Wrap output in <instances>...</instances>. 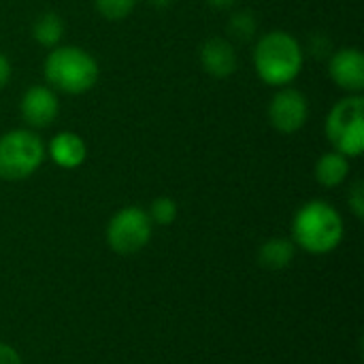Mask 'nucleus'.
<instances>
[{
	"mask_svg": "<svg viewBox=\"0 0 364 364\" xmlns=\"http://www.w3.org/2000/svg\"><path fill=\"white\" fill-rule=\"evenodd\" d=\"M254 70L264 85L286 87L296 81L305 66V49L286 30H271L256 41L252 53Z\"/></svg>",
	"mask_w": 364,
	"mask_h": 364,
	"instance_id": "f257e3e1",
	"label": "nucleus"
},
{
	"mask_svg": "<svg viewBox=\"0 0 364 364\" xmlns=\"http://www.w3.org/2000/svg\"><path fill=\"white\" fill-rule=\"evenodd\" d=\"M343 235V218L326 200H309L292 218L290 239L307 254L324 256L335 252L341 245Z\"/></svg>",
	"mask_w": 364,
	"mask_h": 364,
	"instance_id": "f03ea898",
	"label": "nucleus"
},
{
	"mask_svg": "<svg viewBox=\"0 0 364 364\" xmlns=\"http://www.w3.org/2000/svg\"><path fill=\"white\" fill-rule=\"evenodd\" d=\"M43 75L51 90L68 96H81L98 83L100 66L87 49L77 45H58L49 49Z\"/></svg>",
	"mask_w": 364,
	"mask_h": 364,
	"instance_id": "7ed1b4c3",
	"label": "nucleus"
},
{
	"mask_svg": "<svg viewBox=\"0 0 364 364\" xmlns=\"http://www.w3.org/2000/svg\"><path fill=\"white\" fill-rule=\"evenodd\" d=\"M47 158L43 139L32 128H13L0 136V179L23 181Z\"/></svg>",
	"mask_w": 364,
	"mask_h": 364,
	"instance_id": "20e7f679",
	"label": "nucleus"
},
{
	"mask_svg": "<svg viewBox=\"0 0 364 364\" xmlns=\"http://www.w3.org/2000/svg\"><path fill=\"white\" fill-rule=\"evenodd\" d=\"M324 134L331 147L346 158H358L364 151V98L363 94H348L337 100L326 115Z\"/></svg>",
	"mask_w": 364,
	"mask_h": 364,
	"instance_id": "39448f33",
	"label": "nucleus"
},
{
	"mask_svg": "<svg viewBox=\"0 0 364 364\" xmlns=\"http://www.w3.org/2000/svg\"><path fill=\"white\" fill-rule=\"evenodd\" d=\"M154 235V222L147 215V209L128 205L113 213L107 224L105 239L107 245L119 256H132L147 247Z\"/></svg>",
	"mask_w": 364,
	"mask_h": 364,
	"instance_id": "423d86ee",
	"label": "nucleus"
},
{
	"mask_svg": "<svg viewBox=\"0 0 364 364\" xmlns=\"http://www.w3.org/2000/svg\"><path fill=\"white\" fill-rule=\"evenodd\" d=\"M269 124L282 134H296L309 119V98L292 87H277L269 102Z\"/></svg>",
	"mask_w": 364,
	"mask_h": 364,
	"instance_id": "0eeeda50",
	"label": "nucleus"
},
{
	"mask_svg": "<svg viewBox=\"0 0 364 364\" xmlns=\"http://www.w3.org/2000/svg\"><path fill=\"white\" fill-rule=\"evenodd\" d=\"M19 113L32 130L51 126L60 115L58 92L49 85H30L19 100Z\"/></svg>",
	"mask_w": 364,
	"mask_h": 364,
	"instance_id": "6e6552de",
	"label": "nucleus"
},
{
	"mask_svg": "<svg viewBox=\"0 0 364 364\" xmlns=\"http://www.w3.org/2000/svg\"><path fill=\"white\" fill-rule=\"evenodd\" d=\"M328 77L348 94H363L364 55L358 47L335 49L328 58Z\"/></svg>",
	"mask_w": 364,
	"mask_h": 364,
	"instance_id": "1a4fd4ad",
	"label": "nucleus"
},
{
	"mask_svg": "<svg viewBox=\"0 0 364 364\" xmlns=\"http://www.w3.org/2000/svg\"><path fill=\"white\" fill-rule=\"evenodd\" d=\"M200 66L207 75L215 79H228L239 68V55L235 49V43H230L226 36H211L200 45L198 51Z\"/></svg>",
	"mask_w": 364,
	"mask_h": 364,
	"instance_id": "9d476101",
	"label": "nucleus"
},
{
	"mask_svg": "<svg viewBox=\"0 0 364 364\" xmlns=\"http://www.w3.org/2000/svg\"><path fill=\"white\" fill-rule=\"evenodd\" d=\"M45 149H47L49 160L64 171H75V168L83 166L87 160V145L81 139V134H77L73 130L58 132L49 141V145H45Z\"/></svg>",
	"mask_w": 364,
	"mask_h": 364,
	"instance_id": "9b49d317",
	"label": "nucleus"
},
{
	"mask_svg": "<svg viewBox=\"0 0 364 364\" xmlns=\"http://www.w3.org/2000/svg\"><path fill=\"white\" fill-rule=\"evenodd\" d=\"M350 171H352V164H350V158H346L343 154L331 149L326 154H322L316 162V168H314V175H316V181L322 186V188H339L348 181L350 177Z\"/></svg>",
	"mask_w": 364,
	"mask_h": 364,
	"instance_id": "f8f14e48",
	"label": "nucleus"
},
{
	"mask_svg": "<svg viewBox=\"0 0 364 364\" xmlns=\"http://www.w3.org/2000/svg\"><path fill=\"white\" fill-rule=\"evenodd\" d=\"M296 245L290 237H273L258 250V264L267 271H284L296 256Z\"/></svg>",
	"mask_w": 364,
	"mask_h": 364,
	"instance_id": "ddd939ff",
	"label": "nucleus"
},
{
	"mask_svg": "<svg viewBox=\"0 0 364 364\" xmlns=\"http://www.w3.org/2000/svg\"><path fill=\"white\" fill-rule=\"evenodd\" d=\"M64 32H66L64 19L53 11L41 13L32 23V38L41 47H47V49L58 47L62 43V38H64Z\"/></svg>",
	"mask_w": 364,
	"mask_h": 364,
	"instance_id": "4468645a",
	"label": "nucleus"
},
{
	"mask_svg": "<svg viewBox=\"0 0 364 364\" xmlns=\"http://www.w3.org/2000/svg\"><path fill=\"white\" fill-rule=\"evenodd\" d=\"M226 38L230 43H250L258 34V17L250 9L232 11L226 21Z\"/></svg>",
	"mask_w": 364,
	"mask_h": 364,
	"instance_id": "2eb2a0df",
	"label": "nucleus"
},
{
	"mask_svg": "<svg viewBox=\"0 0 364 364\" xmlns=\"http://www.w3.org/2000/svg\"><path fill=\"white\" fill-rule=\"evenodd\" d=\"M147 215L154 222V226H171L179 215L177 200L171 198V196H158V198L151 200V205L147 209Z\"/></svg>",
	"mask_w": 364,
	"mask_h": 364,
	"instance_id": "dca6fc26",
	"label": "nucleus"
},
{
	"mask_svg": "<svg viewBox=\"0 0 364 364\" xmlns=\"http://www.w3.org/2000/svg\"><path fill=\"white\" fill-rule=\"evenodd\" d=\"M136 4H139V0H94L96 11L109 21L126 19L136 9Z\"/></svg>",
	"mask_w": 364,
	"mask_h": 364,
	"instance_id": "f3484780",
	"label": "nucleus"
},
{
	"mask_svg": "<svg viewBox=\"0 0 364 364\" xmlns=\"http://www.w3.org/2000/svg\"><path fill=\"white\" fill-rule=\"evenodd\" d=\"M348 205L354 213L356 220H363L364 218V186L363 181H356L350 192H348Z\"/></svg>",
	"mask_w": 364,
	"mask_h": 364,
	"instance_id": "a211bd4d",
	"label": "nucleus"
},
{
	"mask_svg": "<svg viewBox=\"0 0 364 364\" xmlns=\"http://www.w3.org/2000/svg\"><path fill=\"white\" fill-rule=\"evenodd\" d=\"M335 49H333V41L326 36V34H314L311 36V41H309V53L311 55H316V58H331V53H333Z\"/></svg>",
	"mask_w": 364,
	"mask_h": 364,
	"instance_id": "6ab92c4d",
	"label": "nucleus"
},
{
	"mask_svg": "<svg viewBox=\"0 0 364 364\" xmlns=\"http://www.w3.org/2000/svg\"><path fill=\"white\" fill-rule=\"evenodd\" d=\"M0 364H23V360L13 346L0 341Z\"/></svg>",
	"mask_w": 364,
	"mask_h": 364,
	"instance_id": "aec40b11",
	"label": "nucleus"
},
{
	"mask_svg": "<svg viewBox=\"0 0 364 364\" xmlns=\"http://www.w3.org/2000/svg\"><path fill=\"white\" fill-rule=\"evenodd\" d=\"M11 75H13V68H11V60L0 51V92L9 85L11 81Z\"/></svg>",
	"mask_w": 364,
	"mask_h": 364,
	"instance_id": "412c9836",
	"label": "nucleus"
},
{
	"mask_svg": "<svg viewBox=\"0 0 364 364\" xmlns=\"http://www.w3.org/2000/svg\"><path fill=\"white\" fill-rule=\"evenodd\" d=\"M241 0H207L209 6L218 9V11H232Z\"/></svg>",
	"mask_w": 364,
	"mask_h": 364,
	"instance_id": "4be33fe9",
	"label": "nucleus"
},
{
	"mask_svg": "<svg viewBox=\"0 0 364 364\" xmlns=\"http://www.w3.org/2000/svg\"><path fill=\"white\" fill-rule=\"evenodd\" d=\"M147 2L158 11H166L168 6H173V0H147Z\"/></svg>",
	"mask_w": 364,
	"mask_h": 364,
	"instance_id": "5701e85b",
	"label": "nucleus"
}]
</instances>
